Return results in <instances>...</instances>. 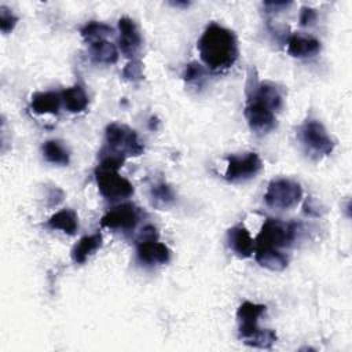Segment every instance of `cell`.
Masks as SVG:
<instances>
[{"label":"cell","mask_w":352,"mask_h":352,"mask_svg":"<svg viewBox=\"0 0 352 352\" xmlns=\"http://www.w3.org/2000/svg\"><path fill=\"white\" fill-rule=\"evenodd\" d=\"M197 47L204 63L214 72L231 67L238 58V41L234 32L219 23L206 26Z\"/></svg>","instance_id":"obj_1"},{"label":"cell","mask_w":352,"mask_h":352,"mask_svg":"<svg viewBox=\"0 0 352 352\" xmlns=\"http://www.w3.org/2000/svg\"><path fill=\"white\" fill-rule=\"evenodd\" d=\"M297 223H286L278 219H267L254 241V249L280 250L290 246L298 232Z\"/></svg>","instance_id":"obj_2"},{"label":"cell","mask_w":352,"mask_h":352,"mask_svg":"<svg viewBox=\"0 0 352 352\" xmlns=\"http://www.w3.org/2000/svg\"><path fill=\"white\" fill-rule=\"evenodd\" d=\"M297 138L305 151L314 158L329 155L334 148L333 139L329 136L323 124L318 120H305L297 129Z\"/></svg>","instance_id":"obj_3"},{"label":"cell","mask_w":352,"mask_h":352,"mask_svg":"<svg viewBox=\"0 0 352 352\" xmlns=\"http://www.w3.org/2000/svg\"><path fill=\"white\" fill-rule=\"evenodd\" d=\"M102 150L121 157H138L143 153L144 147L133 129L122 124L111 122L106 126V146Z\"/></svg>","instance_id":"obj_4"},{"label":"cell","mask_w":352,"mask_h":352,"mask_svg":"<svg viewBox=\"0 0 352 352\" xmlns=\"http://www.w3.org/2000/svg\"><path fill=\"white\" fill-rule=\"evenodd\" d=\"M302 198L301 186L290 179L272 180L264 194V201L274 209H290Z\"/></svg>","instance_id":"obj_5"},{"label":"cell","mask_w":352,"mask_h":352,"mask_svg":"<svg viewBox=\"0 0 352 352\" xmlns=\"http://www.w3.org/2000/svg\"><path fill=\"white\" fill-rule=\"evenodd\" d=\"M96 184L99 192L109 201H120L133 194V186L125 177L120 176L116 169L102 168L95 169Z\"/></svg>","instance_id":"obj_6"},{"label":"cell","mask_w":352,"mask_h":352,"mask_svg":"<svg viewBox=\"0 0 352 352\" xmlns=\"http://www.w3.org/2000/svg\"><path fill=\"white\" fill-rule=\"evenodd\" d=\"M243 113L250 129L256 133H267L276 125L275 111L254 96H248Z\"/></svg>","instance_id":"obj_7"},{"label":"cell","mask_w":352,"mask_h":352,"mask_svg":"<svg viewBox=\"0 0 352 352\" xmlns=\"http://www.w3.org/2000/svg\"><path fill=\"white\" fill-rule=\"evenodd\" d=\"M263 162L257 153H245L243 155L227 157V169L224 177L228 182H239L254 177L261 170Z\"/></svg>","instance_id":"obj_8"},{"label":"cell","mask_w":352,"mask_h":352,"mask_svg":"<svg viewBox=\"0 0 352 352\" xmlns=\"http://www.w3.org/2000/svg\"><path fill=\"white\" fill-rule=\"evenodd\" d=\"M140 220V212L133 204H122L109 210L100 220V226L110 230L131 231Z\"/></svg>","instance_id":"obj_9"},{"label":"cell","mask_w":352,"mask_h":352,"mask_svg":"<svg viewBox=\"0 0 352 352\" xmlns=\"http://www.w3.org/2000/svg\"><path fill=\"white\" fill-rule=\"evenodd\" d=\"M265 308L267 307L263 304H254L250 301H245L239 305L236 318L239 320V338L243 342L260 330L257 320L265 312Z\"/></svg>","instance_id":"obj_10"},{"label":"cell","mask_w":352,"mask_h":352,"mask_svg":"<svg viewBox=\"0 0 352 352\" xmlns=\"http://www.w3.org/2000/svg\"><path fill=\"white\" fill-rule=\"evenodd\" d=\"M118 47L121 52L126 58H133L142 47V36L136 23L131 18L122 16L118 21Z\"/></svg>","instance_id":"obj_11"},{"label":"cell","mask_w":352,"mask_h":352,"mask_svg":"<svg viewBox=\"0 0 352 352\" xmlns=\"http://www.w3.org/2000/svg\"><path fill=\"white\" fill-rule=\"evenodd\" d=\"M136 254L140 263L147 265L165 264L170 258V250L165 243L158 242L157 239L139 241L136 246Z\"/></svg>","instance_id":"obj_12"},{"label":"cell","mask_w":352,"mask_h":352,"mask_svg":"<svg viewBox=\"0 0 352 352\" xmlns=\"http://www.w3.org/2000/svg\"><path fill=\"white\" fill-rule=\"evenodd\" d=\"M228 246L239 257H249L254 252V241L243 226H235L227 234Z\"/></svg>","instance_id":"obj_13"},{"label":"cell","mask_w":352,"mask_h":352,"mask_svg":"<svg viewBox=\"0 0 352 352\" xmlns=\"http://www.w3.org/2000/svg\"><path fill=\"white\" fill-rule=\"evenodd\" d=\"M319 51H320V41L316 40L315 37L293 34L287 41V52L294 58L314 56Z\"/></svg>","instance_id":"obj_14"},{"label":"cell","mask_w":352,"mask_h":352,"mask_svg":"<svg viewBox=\"0 0 352 352\" xmlns=\"http://www.w3.org/2000/svg\"><path fill=\"white\" fill-rule=\"evenodd\" d=\"M62 96L58 92H36L30 100V109L36 114H58Z\"/></svg>","instance_id":"obj_15"},{"label":"cell","mask_w":352,"mask_h":352,"mask_svg":"<svg viewBox=\"0 0 352 352\" xmlns=\"http://www.w3.org/2000/svg\"><path fill=\"white\" fill-rule=\"evenodd\" d=\"M102 245V234L100 232H95L92 235H85L82 236L76 246L72 250V258L74 263L77 264H82L85 263V260L100 248Z\"/></svg>","instance_id":"obj_16"},{"label":"cell","mask_w":352,"mask_h":352,"mask_svg":"<svg viewBox=\"0 0 352 352\" xmlns=\"http://www.w3.org/2000/svg\"><path fill=\"white\" fill-rule=\"evenodd\" d=\"M256 261L271 271H282L287 267V256L276 249H254Z\"/></svg>","instance_id":"obj_17"},{"label":"cell","mask_w":352,"mask_h":352,"mask_svg":"<svg viewBox=\"0 0 352 352\" xmlns=\"http://www.w3.org/2000/svg\"><path fill=\"white\" fill-rule=\"evenodd\" d=\"M47 226L52 230H60L65 234L73 235L78 228V217L74 210L62 209L48 219Z\"/></svg>","instance_id":"obj_18"},{"label":"cell","mask_w":352,"mask_h":352,"mask_svg":"<svg viewBox=\"0 0 352 352\" xmlns=\"http://www.w3.org/2000/svg\"><path fill=\"white\" fill-rule=\"evenodd\" d=\"M89 56L95 63L113 65L118 59V51L113 43L107 40H99L89 45Z\"/></svg>","instance_id":"obj_19"},{"label":"cell","mask_w":352,"mask_h":352,"mask_svg":"<svg viewBox=\"0 0 352 352\" xmlns=\"http://www.w3.org/2000/svg\"><path fill=\"white\" fill-rule=\"evenodd\" d=\"M62 100L65 107L70 113H80L84 111L88 106V96L81 85H73L70 88H66L60 92Z\"/></svg>","instance_id":"obj_20"},{"label":"cell","mask_w":352,"mask_h":352,"mask_svg":"<svg viewBox=\"0 0 352 352\" xmlns=\"http://www.w3.org/2000/svg\"><path fill=\"white\" fill-rule=\"evenodd\" d=\"M43 155L48 162L56 165H67L70 161V155L66 147L55 139L47 140L43 144Z\"/></svg>","instance_id":"obj_21"},{"label":"cell","mask_w":352,"mask_h":352,"mask_svg":"<svg viewBox=\"0 0 352 352\" xmlns=\"http://www.w3.org/2000/svg\"><path fill=\"white\" fill-rule=\"evenodd\" d=\"M111 32H113V29L109 25H106L103 22H96V21L88 22L80 30L82 38L91 44L95 41H99V40H104V37L111 34Z\"/></svg>","instance_id":"obj_22"},{"label":"cell","mask_w":352,"mask_h":352,"mask_svg":"<svg viewBox=\"0 0 352 352\" xmlns=\"http://www.w3.org/2000/svg\"><path fill=\"white\" fill-rule=\"evenodd\" d=\"M150 197L155 205H168L175 199V192L169 184L160 182L151 187Z\"/></svg>","instance_id":"obj_23"},{"label":"cell","mask_w":352,"mask_h":352,"mask_svg":"<svg viewBox=\"0 0 352 352\" xmlns=\"http://www.w3.org/2000/svg\"><path fill=\"white\" fill-rule=\"evenodd\" d=\"M183 80L190 85L201 87L205 80V69L198 62H191L183 73Z\"/></svg>","instance_id":"obj_24"},{"label":"cell","mask_w":352,"mask_h":352,"mask_svg":"<svg viewBox=\"0 0 352 352\" xmlns=\"http://www.w3.org/2000/svg\"><path fill=\"white\" fill-rule=\"evenodd\" d=\"M122 77L128 81H140L143 78V65L140 60H129L124 70H122Z\"/></svg>","instance_id":"obj_25"},{"label":"cell","mask_w":352,"mask_h":352,"mask_svg":"<svg viewBox=\"0 0 352 352\" xmlns=\"http://www.w3.org/2000/svg\"><path fill=\"white\" fill-rule=\"evenodd\" d=\"M18 22V18L6 6L0 7V29L3 33H10Z\"/></svg>","instance_id":"obj_26"},{"label":"cell","mask_w":352,"mask_h":352,"mask_svg":"<svg viewBox=\"0 0 352 352\" xmlns=\"http://www.w3.org/2000/svg\"><path fill=\"white\" fill-rule=\"evenodd\" d=\"M316 21V11L311 7H302L300 12V25L301 26H311Z\"/></svg>","instance_id":"obj_27"},{"label":"cell","mask_w":352,"mask_h":352,"mask_svg":"<svg viewBox=\"0 0 352 352\" xmlns=\"http://www.w3.org/2000/svg\"><path fill=\"white\" fill-rule=\"evenodd\" d=\"M290 3H286V1H265L264 3V7L268 8V11H274V10H280V8H285L287 7Z\"/></svg>","instance_id":"obj_28"}]
</instances>
